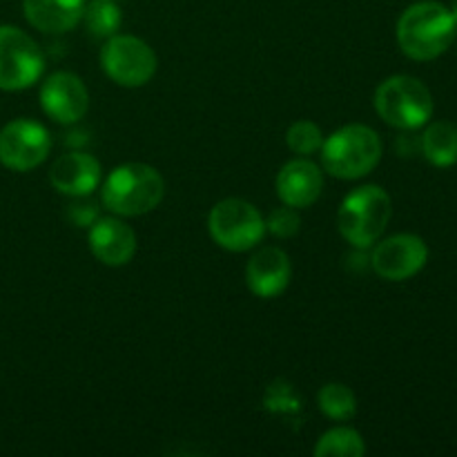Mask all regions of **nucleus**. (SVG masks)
Returning <instances> with one entry per match:
<instances>
[{
    "label": "nucleus",
    "instance_id": "nucleus-1",
    "mask_svg": "<svg viewBox=\"0 0 457 457\" xmlns=\"http://www.w3.org/2000/svg\"><path fill=\"white\" fill-rule=\"evenodd\" d=\"M397 45L411 61H436L453 45L457 22L446 4L420 0L406 7L397 21Z\"/></svg>",
    "mask_w": 457,
    "mask_h": 457
},
{
    "label": "nucleus",
    "instance_id": "nucleus-2",
    "mask_svg": "<svg viewBox=\"0 0 457 457\" xmlns=\"http://www.w3.org/2000/svg\"><path fill=\"white\" fill-rule=\"evenodd\" d=\"M165 181L156 168L147 163L116 165L101 181L103 208L116 217H143L161 205Z\"/></svg>",
    "mask_w": 457,
    "mask_h": 457
},
{
    "label": "nucleus",
    "instance_id": "nucleus-3",
    "mask_svg": "<svg viewBox=\"0 0 457 457\" xmlns=\"http://www.w3.org/2000/svg\"><path fill=\"white\" fill-rule=\"evenodd\" d=\"M321 170L342 181H357L373 172L382 161V138L370 125L348 123L324 138Z\"/></svg>",
    "mask_w": 457,
    "mask_h": 457
},
{
    "label": "nucleus",
    "instance_id": "nucleus-4",
    "mask_svg": "<svg viewBox=\"0 0 457 457\" xmlns=\"http://www.w3.org/2000/svg\"><path fill=\"white\" fill-rule=\"evenodd\" d=\"M393 214V201L382 186L366 183L344 196L337 210V230L346 244L357 250H370L386 232Z\"/></svg>",
    "mask_w": 457,
    "mask_h": 457
},
{
    "label": "nucleus",
    "instance_id": "nucleus-5",
    "mask_svg": "<svg viewBox=\"0 0 457 457\" xmlns=\"http://www.w3.org/2000/svg\"><path fill=\"white\" fill-rule=\"evenodd\" d=\"M375 112L391 128L413 132L431 120L433 94L420 79L409 74L388 76L375 89Z\"/></svg>",
    "mask_w": 457,
    "mask_h": 457
},
{
    "label": "nucleus",
    "instance_id": "nucleus-6",
    "mask_svg": "<svg viewBox=\"0 0 457 457\" xmlns=\"http://www.w3.org/2000/svg\"><path fill=\"white\" fill-rule=\"evenodd\" d=\"M208 232L219 248L228 253H248L266 237V219L250 201L223 199L210 210Z\"/></svg>",
    "mask_w": 457,
    "mask_h": 457
},
{
    "label": "nucleus",
    "instance_id": "nucleus-7",
    "mask_svg": "<svg viewBox=\"0 0 457 457\" xmlns=\"http://www.w3.org/2000/svg\"><path fill=\"white\" fill-rule=\"evenodd\" d=\"M101 70L120 87H143L159 70L156 52L143 38L132 34H114L101 49Z\"/></svg>",
    "mask_w": 457,
    "mask_h": 457
},
{
    "label": "nucleus",
    "instance_id": "nucleus-8",
    "mask_svg": "<svg viewBox=\"0 0 457 457\" xmlns=\"http://www.w3.org/2000/svg\"><path fill=\"white\" fill-rule=\"evenodd\" d=\"M45 54L27 31L16 25H0V89L22 92L40 80Z\"/></svg>",
    "mask_w": 457,
    "mask_h": 457
},
{
    "label": "nucleus",
    "instance_id": "nucleus-9",
    "mask_svg": "<svg viewBox=\"0 0 457 457\" xmlns=\"http://www.w3.org/2000/svg\"><path fill=\"white\" fill-rule=\"evenodd\" d=\"M428 262V245L413 232L382 237L370 250V268L384 281H406L420 275Z\"/></svg>",
    "mask_w": 457,
    "mask_h": 457
},
{
    "label": "nucleus",
    "instance_id": "nucleus-10",
    "mask_svg": "<svg viewBox=\"0 0 457 457\" xmlns=\"http://www.w3.org/2000/svg\"><path fill=\"white\" fill-rule=\"evenodd\" d=\"M52 134L43 123L16 119L0 129V163L13 172H29L47 161Z\"/></svg>",
    "mask_w": 457,
    "mask_h": 457
},
{
    "label": "nucleus",
    "instance_id": "nucleus-11",
    "mask_svg": "<svg viewBox=\"0 0 457 457\" xmlns=\"http://www.w3.org/2000/svg\"><path fill=\"white\" fill-rule=\"evenodd\" d=\"M38 98L45 116L61 125L79 123L89 110L87 85L74 71L58 70L45 76Z\"/></svg>",
    "mask_w": 457,
    "mask_h": 457
},
{
    "label": "nucleus",
    "instance_id": "nucleus-12",
    "mask_svg": "<svg viewBox=\"0 0 457 457\" xmlns=\"http://www.w3.org/2000/svg\"><path fill=\"white\" fill-rule=\"evenodd\" d=\"M87 244L94 257L110 268H123L134 259L138 239L134 228L123 217H98L87 228Z\"/></svg>",
    "mask_w": 457,
    "mask_h": 457
},
{
    "label": "nucleus",
    "instance_id": "nucleus-13",
    "mask_svg": "<svg viewBox=\"0 0 457 457\" xmlns=\"http://www.w3.org/2000/svg\"><path fill=\"white\" fill-rule=\"evenodd\" d=\"M103 168L101 161L87 152H67L61 154L49 168V183L58 195L70 199L76 196H89L94 190L101 187Z\"/></svg>",
    "mask_w": 457,
    "mask_h": 457
},
{
    "label": "nucleus",
    "instance_id": "nucleus-14",
    "mask_svg": "<svg viewBox=\"0 0 457 457\" xmlns=\"http://www.w3.org/2000/svg\"><path fill=\"white\" fill-rule=\"evenodd\" d=\"M275 190L281 204L290 208H311L324 190V170L308 156H297L281 165L275 179Z\"/></svg>",
    "mask_w": 457,
    "mask_h": 457
},
{
    "label": "nucleus",
    "instance_id": "nucleus-15",
    "mask_svg": "<svg viewBox=\"0 0 457 457\" xmlns=\"http://www.w3.org/2000/svg\"><path fill=\"white\" fill-rule=\"evenodd\" d=\"M293 277V263L279 245H263L245 263V284L259 299H275L286 293Z\"/></svg>",
    "mask_w": 457,
    "mask_h": 457
},
{
    "label": "nucleus",
    "instance_id": "nucleus-16",
    "mask_svg": "<svg viewBox=\"0 0 457 457\" xmlns=\"http://www.w3.org/2000/svg\"><path fill=\"white\" fill-rule=\"evenodd\" d=\"M87 0H22V13L34 29L61 36L83 22Z\"/></svg>",
    "mask_w": 457,
    "mask_h": 457
},
{
    "label": "nucleus",
    "instance_id": "nucleus-17",
    "mask_svg": "<svg viewBox=\"0 0 457 457\" xmlns=\"http://www.w3.org/2000/svg\"><path fill=\"white\" fill-rule=\"evenodd\" d=\"M420 150L424 159L436 168H451L457 163V125L449 120H436L427 123L422 138H420Z\"/></svg>",
    "mask_w": 457,
    "mask_h": 457
},
{
    "label": "nucleus",
    "instance_id": "nucleus-18",
    "mask_svg": "<svg viewBox=\"0 0 457 457\" xmlns=\"http://www.w3.org/2000/svg\"><path fill=\"white\" fill-rule=\"evenodd\" d=\"M315 457H361L366 453V442L353 427H335L317 440Z\"/></svg>",
    "mask_w": 457,
    "mask_h": 457
},
{
    "label": "nucleus",
    "instance_id": "nucleus-19",
    "mask_svg": "<svg viewBox=\"0 0 457 457\" xmlns=\"http://www.w3.org/2000/svg\"><path fill=\"white\" fill-rule=\"evenodd\" d=\"M317 406L333 422H348L357 415V395L342 382H328L317 393Z\"/></svg>",
    "mask_w": 457,
    "mask_h": 457
},
{
    "label": "nucleus",
    "instance_id": "nucleus-20",
    "mask_svg": "<svg viewBox=\"0 0 457 457\" xmlns=\"http://www.w3.org/2000/svg\"><path fill=\"white\" fill-rule=\"evenodd\" d=\"M83 22L92 36L110 38V36L119 34L120 25H123V13H120L116 0H89L85 4Z\"/></svg>",
    "mask_w": 457,
    "mask_h": 457
},
{
    "label": "nucleus",
    "instance_id": "nucleus-21",
    "mask_svg": "<svg viewBox=\"0 0 457 457\" xmlns=\"http://www.w3.org/2000/svg\"><path fill=\"white\" fill-rule=\"evenodd\" d=\"M286 145L297 156H312L324 145V132L312 120H295L286 132Z\"/></svg>",
    "mask_w": 457,
    "mask_h": 457
},
{
    "label": "nucleus",
    "instance_id": "nucleus-22",
    "mask_svg": "<svg viewBox=\"0 0 457 457\" xmlns=\"http://www.w3.org/2000/svg\"><path fill=\"white\" fill-rule=\"evenodd\" d=\"M302 228V217H299L297 208H290V205H284V208H275L266 219V232H270L277 239H290L295 237Z\"/></svg>",
    "mask_w": 457,
    "mask_h": 457
},
{
    "label": "nucleus",
    "instance_id": "nucleus-23",
    "mask_svg": "<svg viewBox=\"0 0 457 457\" xmlns=\"http://www.w3.org/2000/svg\"><path fill=\"white\" fill-rule=\"evenodd\" d=\"M67 217H70V221L74 223L76 228H89L101 214H98L96 204L89 201V196H76L74 204L67 210Z\"/></svg>",
    "mask_w": 457,
    "mask_h": 457
},
{
    "label": "nucleus",
    "instance_id": "nucleus-24",
    "mask_svg": "<svg viewBox=\"0 0 457 457\" xmlns=\"http://www.w3.org/2000/svg\"><path fill=\"white\" fill-rule=\"evenodd\" d=\"M451 13H453V18H455V22H457V0L453 3V7H451Z\"/></svg>",
    "mask_w": 457,
    "mask_h": 457
}]
</instances>
